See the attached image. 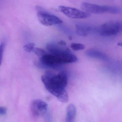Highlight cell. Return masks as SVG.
Returning a JSON list of instances; mask_svg holds the SVG:
<instances>
[{
	"label": "cell",
	"mask_w": 122,
	"mask_h": 122,
	"mask_svg": "<svg viewBox=\"0 0 122 122\" xmlns=\"http://www.w3.org/2000/svg\"><path fill=\"white\" fill-rule=\"evenodd\" d=\"M67 79V74L63 71L58 73L49 71L41 77L42 81L47 91L63 103H66L69 100L65 89Z\"/></svg>",
	"instance_id": "6da1fadb"
},
{
	"label": "cell",
	"mask_w": 122,
	"mask_h": 122,
	"mask_svg": "<svg viewBox=\"0 0 122 122\" xmlns=\"http://www.w3.org/2000/svg\"><path fill=\"white\" fill-rule=\"evenodd\" d=\"M81 6L84 11L90 14L109 13L117 14L121 13L122 12L121 9L117 6L100 5L87 2L82 3Z\"/></svg>",
	"instance_id": "7a4b0ae2"
},
{
	"label": "cell",
	"mask_w": 122,
	"mask_h": 122,
	"mask_svg": "<svg viewBox=\"0 0 122 122\" xmlns=\"http://www.w3.org/2000/svg\"><path fill=\"white\" fill-rule=\"evenodd\" d=\"M38 19L40 23L46 26L61 24L62 20L58 16L46 11L43 8L39 6H36Z\"/></svg>",
	"instance_id": "3957f363"
},
{
	"label": "cell",
	"mask_w": 122,
	"mask_h": 122,
	"mask_svg": "<svg viewBox=\"0 0 122 122\" xmlns=\"http://www.w3.org/2000/svg\"><path fill=\"white\" fill-rule=\"evenodd\" d=\"M122 22L111 21L102 25L98 29L100 35L104 37H110L117 35L122 31Z\"/></svg>",
	"instance_id": "277c9868"
},
{
	"label": "cell",
	"mask_w": 122,
	"mask_h": 122,
	"mask_svg": "<svg viewBox=\"0 0 122 122\" xmlns=\"http://www.w3.org/2000/svg\"><path fill=\"white\" fill-rule=\"evenodd\" d=\"M58 10L60 12L64 14L67 17L74 19H82L89 18L90 14L82 11L75 8L64 6H60Z\"/></svg>",
	"instance_id": "5b68a950"
},
{
	"label": "cell",
	"mask_w": 122,
	"mask_h": 122,
	"mask_svg": "<svg viewBox=\"0 0 122 122\" xmlns=\"http://www.w3.org/2000/svg\"><path fill=\"white\" fill-rule=\"evenodd\" d=\"M31 110L34 115L40 117L46 113L48 109V104L41 100H34L31 104Z\"/></svg>",
	"instance_id": "8992f818"
},
{
	"label": "cell",
	"mask_w": 122,
	"mask_h": 122,
	"mask_svg": "<svg viewBox=\"0 0 122 122\" xmlns=\"http://www.w3.org/2000/svg\"><path fill=\"white\" fill-rule=\"evenodd\" d=\"M46 48L51 54H61L65 53H70L71 51L68 48L54 43H49L46 45Z\"/></svg>",
	"instance_id": "52a82bcc"
},
{
	"label": "cell",
	"mask_w": 122,
	"mask_h": 122,
	"mask_svg": "<svg viewBox=\"0 0 122 122\" xmlns=\"http://www.w3.org/2000/svg\"><path fill=\"white\" fill-rule=\"evenodd\" d=\"M76 32L79 36L86 37L89 34L96 29L94 27L88 24L79 23L76 25Z\"/></svg>",
	"instance_id": "ba28073f"
},
{
	"label": "cell",
	"mask_w": 122,
	"mask_h": 122,
	"mask_svg": "<svg viewBox=\"0 0 122 122\" xmlns=\"http://www.w3.org/2000/svg\"><path fill=\"white\" fill-rule=\"evenodd\" d=\"M86 55L90 58L98 59L104 61H107L108 56L105 54L97 50L90 49L86 52Z\"/></svg>",
	"instance_id": "9c48e42d"
},
{
	"label": "cell",
	"mask_w": 122,
	"mask_h": 122,
	"mask_svg": "<svg viewBox=\"0 0 122 122\" xmlns=\"http://www.w3.org/2000/svg\"><path fill=\"white\" fill-rule=\"evenodd\" d=\"M76 114V107L73 104H70L67 107L66 110V122H74Z\"/></svg>",
	"instance_id": "30bf717a"
},
{
	"label": "cell",
	"mask_w": 122,
	"mask_h": 122,
	"mask_svg": "<svg viewBox=\"0 0 122 122\" xmlns=\"http://www.w3.org/2000/svg\"><path fill=\"white\" fill-rule=\"evenodd\" d=\"M71 48L74 51H82L85 48L84 45L79 43H72L71 45Z\"/></svg>",
	"instance_id": "8fae6325"
},
{
	"label": "cell",
	"mask_w": 122,
	"mask_h": 122,
	"mask_svg": "<svg viewBox=\"0 0 122 122\" xmlns=\"http://www.w3.org/2000/svg\"><path fill=\"white\" fill-rule=\"evenodd\" d=\"M32 51L40 57H41L42 56L47 53L46 51L39 48H34Z\"/></svg>",
	"instance_id": "7c38bea8"
},
{
	"label": "cell",
	"mask_w": 122,
	"mask_h": 122,
	"mask_svg": "<svg viewBox=\"0 0 122 122\" xmlns=\"http://www.w3.org/2000/svg\"><path fill=\"white\" fill-rule=\"evenodd\" d=\"M34 44L33 43H30L25 45L23 48L26 51L29 53L33 51V49L34 48Z\"/></svg>",
	"instance_id": "4fadbf2b"
},
{
	"label": "cell",
	"mask_w": 122,
	"mask_h": 122,
	"mask_svg": "<svg viewBox=\"0 0 122 122\" xmlns=\"http://www.w3.org/2000/svg\"><path fill=\"white\" fill-rule=\"evenodd\" d=\"M4 43L1 44L0 45V66L2 63L3 60V53L4 49Z\"/></svg>",
	"instance_id": "5bb4252c"
},
{
	"label": "cell",
	"mask_w": 122,
	"mask_h": 122,
	"mask_svg": "<svg viewBox=\"0 0 122 122\" xmlns=\"http://www.w3.org/2000/svg\"><path fill=\"white\" fill-rule=\"evenodd\" d=\"M7 110L4 107H0V116H3L6 114Z\"/></svg>",
	"instance_id": "9a60e30c"
},
{
	"label": "cell",
	"mask_w": 122,
	"mask_h": 122,
	"mask_svg": "<svg viewBox=\"0 0 122 122\" xmlns=\"http://www.w3.org/2000/svg\"><path fill=\"white\" fill-rule=\"evenodd\" d=\"M58 44L60 46H66V42L63 41H59L58 43Z\"/></svg>",
	"instance_id": "2e32d148"
}]
</instances>
